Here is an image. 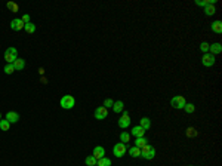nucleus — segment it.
Here are the masks:
<instances>
[{"mask_svg": "<svg viewBox=\"0 0 222 166\" xmlns=\"http://www.w3.org/2000/svg\"><path fill=\"white\" fill-rule=\"evenodd\" d=\"M5 73L6 74H12V73H13V71H15V68H13V65H12V64H6L5 65Z\"/></svg>", "mask_w": 222, "mask_h": 166, "instance_id": "obj_29", "label": "nucleus"}, {"mask_svg": "<svg viewBox=\"0 0 222 166\" xmlns=\"http://www.w3.org/2000/svg\"><path fill=\"white\" fill-rule=\"evenodd\" d=\"M6 120L9 122V123H17L19 120V114L15 113V111H9L7 114H6Z\"/></svg>", "mask_w": 222, "mask_h": 166, "instance_id": "obj_13", "label": "nucleus"}, {"mask_svg": "<svg viewBox=\"0 0 222 166\" xmlns=\"http://www.w3.org/2000/svg\"><path fill=\"white\" fill-rule=\"evenodd\" d=\"M123 110H125V104H123V101H116V103L113 104L114 113H121Z\"/></svg>", "mask_w": 222, "mask_h": 166, "instance_id": "obj_16", "label": "nucleus"}, {"mask_svg": "<svg viewBox=\"0 0 222 166\" xmlns=\"http://www.w3.org/2000/svg\"><path fill=\"white\" fill-rule=\"evenodd\" d=\"M205 12H206V15H207V17H212V15L216 12V9H215V5L206 6V8H205Z\"/></svg>", "mask_w": 222, "mask_h": 166, "instance_id": "obj_23", "label": "nucleus"}, {"mask_svg": "<svg viewBox=\"0 0 222 166\" xmlns=\"http://www.w3.org/2000/svg\"><path fill=\"white\" fill-rule=\"evenodd\" d=\"M129 154L132 157H141V148H138V147H131L129 148Z\"/></svg>", "mask_w": 222, "mask_h": 166, "instance_id": "obj_20", "label": "nucleus"}, {"mask_svg": "<svg viewBox=\"0 0 222 166\" xmlns=\"http://www.w3.org/2000/svg\"><path fill=\"white\" fill-rule=\"evenodd\" d=\"M113 153L116 157H123L126 154V144L123 143H117L113 147Z\"/></svg>", "mask_w": 222, "mask_h": 166, "instance_id": "obj_5", "label": "nucleus"}, {"mask_svg": "<svg viewBox=\"0 0 222 166\" xmlns=\"http://www.w3.org/2000/svg\"><path fill=\"white\" fill-rule=\"evenodd\" d=\"M0 120H2V113H0Z\"/></svg>", "mask_w": 222, "mask_h": 166, "instance_id": "obj_34", "label": "nucleus"}, {"mask_svg": "<svg viewBox=\"0 0 222 166\" xmlns=\"http://www.w3.org/2000/svg\"><path fill=\"white\" fill-rule=\"evenodd\" d=\"M210 28L213 33H218V34H221L222 33V23L221 21H215V23H212Z\"/></svg>", "mask_w": 222, "mask_h": 166, "instance_id": "obj_15", "label": "nucleus"}, {"mask_svg": "<svg viewBox=\"0 0 222 166\" xmlns=\"http://www.w3.org/2000/svg\"><path fill=\"white\" fill-rule=\"evenodd\" d=\"M129 125H131V114L127 111H123V116L119 119V126L121 129H126Z\"/></svg>", "mask_w": 222, "mask_h": 166, "instance_id": "obj_6", "label": "nucleus"}, {"mask_svg": "<svg viewBox=\"0 0 222 166\" xmlns=\"http://www.w3.org/2000/svg\"><path fill=\"white\" fill-rule=\"evenodd\" d=\"M215 2L216 0H195V5L206 8V6H209V5H215Z\"/></svg>", "mask_w": 222, "mask_h": 166, "instance_id": "obj_19", "label": "nucleus"}, {"mask_svg": "<svg viewBox=\"0 0 222 166\" xmlns=\"http://www.w3.org/2000/svg\"><path fill=\"white\" fill-rule=\"evenodd\" d=\"M200 51L205 52V53H207L209 52V43H206V42H203L201 45H200Z\"/></svg>", "mask_w": 222, "mask_h": 166, "instance_id": "obj_31", "label": "nucleus"}, {"mask_svg": "<svg viewBox=\"0 0 222 166\" xmlns=\"http://www.w3.org/2000/svg\"><path fill=\"white\" fill-rule=\"evenodd\" d=\"M120 141H121L123 144L131 143V135H129L127 132H121V133H120Z\"/></svg>", "mask_w": 222, "mask_h": 166, "instance_id": "obj_22", "label": "nucleus"}, {"mask_svg": "<svg viewBox=\"0 0 222 166\" xmlns=\"http://www.w3.org/2000/svg\"><path fill=\"white\" fill-rule=\"evenodd\" d=\"M12 65H13L15 71H17V70H24V67H25V61L21 59V58H17V59L12 63Z\"/></svg>", "mask_w": 222, "mask_h": 166, "instance_id": "obj_14", "label": "nucleus"}, {"mask_svg": "<svg viewBox=\"0 0 222 166\" xmlns=\"http://www.w3.org/2000/svg\"><path fill=\"white\" fill-rule=\"evenodd\" d=\"M139 126H141V128H144V129L147 131V129H150V128H151V122H150V119H148V117H142V119H141V122H139Z\"/></svg>", "mask_w": 222, "mask_h": 166, "instance_id": "obj_18", "label": "nucleus"}, {"mask_svg": "<svg viewBox=\"0 0 222 166\" xmlns=\"http://www.w3.org/2000/svg\"><path fill=\"white\" fill-rule=\"evenodd\" d=\"M187 137H188V138L197 137V131H195L194 128H188V129H187Z\"/></svg>", "mask_w": 222, "mask_h": 166, "instance_id": "obj_28", "label": "nucleus"}, {"mask_svg": "<svg viewBox=\"0 0 222 166\" xmlns=\"http://www.w3.org/2000/svg\"><path fill=\"white\" fill-rule=\"evenodd\" d=\"M148 144V139L145 137H139L136 138V141H135V147H138V148H142L144 145H147Z\"/></svg>", "mask_w": 222, "mask_h": 166, "instance_id": "obj_17", "label": "nucleus"}, {"mask_svg": "<svg viewBox=\"0 0 222 166\" xmlns=\"http://www.w3.org/2000/svg\"><path fill=\"white\" fill-rule=\"evenodd\" d=\"M131 133L133 135V137H136V138L144 137L145 129H144V128H141V126H133V128H132V131H131Z\"/></svg>", "mask_w": 222, "mask_h": 166, "instance_id": "obj_12", "label": "nucleus"}, {"mask_svg": "<svg viewBox=\"0 0 222 166\" xmlns=\"http://www.w3.org/2000/svg\"><path fill=\"white\" fill-rule=\"evenodd\" d=\"M185 104H187V101H185V98H184L182 95H178V97H173V98L170 99V105L173 107V108L184 110V107H185Z\"/></svg>", "mask_w": 222, "mask_h": 166, "instance_id": "obj_3", "label": "nucleus"}, {"mask_svg": "<svg viewBox=\"0 0 222 166\" xmlns=\"http://www.w3.org/2000/svg\"><path fill=\"white\" fill-rule=\"evenodd\" d=\"M92 156H93L96 160H99V159L105 157V150H104V147H101V145L95 147V148H93V154H92Z\"/></svg>", "mask_w": 222, "mask_h": 166, "instance_id": "obj_10", "label": "nucleus"}, {"mask_svg": "<svg viewBox=\"0 0 222 166\" xmlns=\"http://www.w3.org/2000/svg\"><path fill=\"white\" fill-rule=\"evenodd\" d=\"M24 30H25L27 33H30V34H31V33H34V31H36V24H33V23L25 24V25H24Z\"/></svg>", "mask_w": 222, "mask_h": 166, "instance_id": "obj_24", "label": "nucleus"}, {"mask_svg": "<svg viewBox=\"0 0 222 166\" xmlns=\"http://www.w3.org/2000/svg\"><path fill=\"white\" fill-rule=\"evenodd\" d=\"M107 116H108V110L105 108V107H98L96 110H95V119H98V120H104V119H107Z\"/></svg>", "mask_w": 222, "mask_h": 166, "instance_id": "obj_7", "label": "nucleus"}, {"mask_svg": "<svg viewBox=\"0 0 222 166\" xmlns=\"http://www.w3.org/2000/svg\"><path fill=\"white\" fill-rule=\"evenodd\" d=\"M96 159L93 157V156H89V157H86V160H85V163H86V166H95L96 165Z\"/></svg>", "mask_w": 222, "mask_h": 166, "instance_id": "obj_26", "label": "nucleus"}, {"mask_svg": "<svg viewBox=\"0 0 222 166\" xmlns=\"http://www.w3.org/2000/svg\"><path fill=\"white\" fill-rule=\"evenodd\" d=\"M7 9H11L12 12H18V5L13 3V2H9V3H7Z\"/></svg>", "mask_w": 222, "mask_h": 166, "instance_id": "obj_30", "label": "nucleus"}, {"mask_svg": "<svg viewBox=\"0 0 222 166\" xmlns=\"http://www.w3.org/2000/svg\"><path fill=\"white\" fill-rule=\"evenodd\" d=\"M21 19H22L24 24H28L30 23V15H28V13H25V15H22V18H21Z\"/></svg>", "mask_w": 222, "mask_h": 166, "instance_id": "obj_33", "label": "nucleus"}, {"mask_svg": "<svg viewBox=\"0 0 222 166\" xmlns=\"http://www.w3.org/2000/svg\"><path fill=\"white\" fill-rule=\"evenodd\" d=\"M201 64H203L205 67H212V65L215 64V57L210 55V53H205V57L201 58Z\"/></svg>", "mask_w": 222, "mask_h": 166, "instance_id": "obj_9", "label": "nucleus"}, {"mask_svg": "<svg viewBox=\"0 0 222 166\" xmlns=\"http://www.w3.org/2000/svg\"><path fill=\"white\" fill-rule=\"evenodd\" d=\"M59 104H61V107H62V108L70 110V108H73L74 105H76V99H74V97H71V95H64V97L61 98Z\"/></svg>", "mask_w": 222, "mask_h": 166, "instance_id": "obj_2", "label": "nucleus"}, {"mask_svg": "<svg viewBox=\"0 0 222 166\" xmlns=\"http://www.w3.org/2000/svg\"><path fill=\"white\" fill-rule=\"evenodd\" d=\"M24 25H25V24L22 23V19H21V18H15V19H12V21H11V28L15 30V31L22 30Z\"/></svg>", "mask_w": 222, "mask_h": 166, "instance_id": "obj_8", "label": "nucleus"}, {"mask_svg": "<svg viewBox=\"0 0 222 166\" xmlns=\"http://www.w3.org/2000/svg\"><path fill=\"white\" fill-rule=\"evenodd\" d=\"M190 166H191V165H190Z\"/></svg>", "mask_w": 222, "mask_h": 166, "instance_id": "obj_35", "label": "nucleus"}, {"mask_svg": "<svg viewBox=\"0 0 222 166\" xmlns=\"http://www.w3.org/2000/svg\"><path fill=\"white\" fill-rule=\"evenodd\" d=\"M9 128H11V123L6 120V119H2V120H0V129H2V131H9Z\"/></svg>", "mask_w": 222, "mask_h": 166, "instance_id": "obj_25", "label": "nucleus"}, {"mask_svg": "<svg viewBox=\"0 0 222 166\" xmlns=\"http://www.w3.org/2000/svg\"><path fill=\"white\" fill-rule=\"evenodd\" d=\"M18 58V51L15 48H7L5 51V59L7 64H12Z\"/></svg>", "mask_w": 222, "mask_h": 166, "instance_id": "obj_4", "label": "nucleus"}, {"mask_svg": "<svg viewBox=\"0 0 222 166\" xmlns=\"http://www.w3.org/2000/svg\"><path fill=\"white\" fill-rule=\"evenodd\" d=\"M96 166H111V160L108 157H102V159H99L96 162Z\"/></svg>", "mask_w": 222, "mask_h": 166, "instance_id": "obj_21", "label": "nucleus"}, {"mask_svg": "<svg viewBox=\"0 0 222 166\" xmlns=\"http://www.w3.org/2000/svg\"><path fill=\"white\" fill-rule=\"evenodd\" d=\"M184 110L187 111L188 114H190V113H194V111H195V105H194V104H185Z\"/></svg>", "mask_w": 222, "mask_h": 166, "instance_id": "obj_27", "label": "nucleus"}, {"mask_svg": "<svg viewBox=\"0 0 222 166\" xmlns=\"http://www.w3.org/2000/svg\"><path fill=\"white\" fill-rule=\"evenodd\" d=\"M113 99H110V98H107V99H105V101H104V107H105V108L108 110V107H113Z\"/></svg>", "mask_w": 222, "mask_h": 166, "instance_id": "obj_32", "label": "nucleus"}, {"mask_svg": "<svg viewBox=\"0 0 222 166\" xmlns=\"http://www.w3.org/2000/svg\"><path fill=\"white\" fill-rule=\"evenodd\" d=\"M154 156H155V148H154L153 145L147 144V145H144L142 148H141V157H144V159L151 160V159H154Z\"/></svg>", "mask_w": 222, "mask_h": 166, "instance_id": "obj_1", "label": "nucleus"}, {"mask_svg": "<svg viewBox=\"0 0 222 166\" xmlns=\"http://www.w3.org/2000/svg\"><path fill=\"white\" fill-rule=\"evenodd\" d=\"M209 51H210V55H216V53H221L222 52V45L221 43H213V45H209Z\"/></svg>", "mask_w": 222, "mask_h": 166, "instance_id": "obj_11", "label": "nucleus"}]
</instances>
